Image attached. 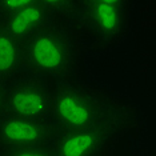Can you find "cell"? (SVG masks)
Here are the masks:
<instances>
[{
	"instance_id": "5b68a950",
	"label": "cell",
	"mask_w": 156,
	"mask_h": 156,
	"mask_svg": "<svg viewBox=\"0 0 156 156\" xmlns=\"http://www.w3.org/2000/svg\"><path fill=\"white\" fill-rule=\"evenodd\" d=\"M54 88L47 79L19 75L5 84L4 113L22 118L52 120Z\"/></svg>"
},
{
	"instance_id": "ba28073f",
	"label": "cell",
	"mask_w": 156,
	"mask_h": 156,
	"mask_svg": "<svg viewBox=\"0 0 156 156\" xmlns=\"http://www.w3.org/2000/svg\"><path fill=\"white\" fill-rule=\"evenodd\" d=\"M24 66V44L0 26V83L8 84Z\"/></svg>"
},
{
	"instance_id": "8992f818",
	"label": "cell",
	"mask_w": 156,
	"mask_h": 156,
	"mask_svg": "<svg viewBox=\"0 0 156 156\" xmlns=\"http://www.w3.org/2000/svg\"><path fill=\"white\" fill-rule=\"evenodd\" d=\"M58 132V127L52 120H37L8 113L0 116L2 150L51 145Z\"/></svg>"
},
{
	"instance_id": "7a4b0ae2",
	"label": "cell",
	"mask_w": 156,
	"mask_h": 156,
	"mask_svg": "<svg viewBox=\"0 0 156 156\" xmlns=\"http://www.w3.org/2000/svg\"><path fill=\"white\" fill-rule=\"evenodd\" d=\"M24 66L43 79L72 80L79 69L75 32L52 22L24 43Z\"/></svg>"
},
{
	"instance_id": "3957f363",
	"label": "cell",
	"mask_w": 156,
	"mask_h": 156,
	"mask_svg": "<svg viewBox=\"0 0 156 156\" xmlns=\"http://www.w3.org/2000/svg\"><path fill=\"white\" fill-rule=\"evenodd\" d=\"M75 19L81 41L88 48L104 51L126 37L131 22V3L127 0L76 2Z\"/></svg>"
},
{
	"instance_id": "9c48e42d",
	"label": "cell",
	"mask_w": 156,
	"mask_h": 156,
	"mask_svg": "<svg viewBox=\"0 0 156 156\" xmlns=\"http://www.w3.org/2000/svg\"><path fill=\"white\" fill-rule=\"evenodd\" d=\"M0 156H56V155L51 145H39V147L2 150Z\"/></svg>"
},
{
	"instance_id": "52a82bcc",
	"label": "cell",
	"mask_w": 156,
	"mask_h": 156,
	"mask_svg": "<svg viewBox=\"0 0 156 156\" xmlns=\"http://www.w3.org/2000/svg\"><path fill=\"white\" fill-rule=\"evenodd\" d=\"M55 17H58L55 2L30 0L19 11L0 16V26L24 44L35 34L55 22Z\"/></svg>"
},
{
	"instance_id": "277c9868",
	"label": "cell",
	"mask_w": 156,
	"mask_h": 156,
	"mask_svg": "<svg viewBox=\"0 0 156 156\" xmlns=\"http://www.w3.org/2000/svg\"><path fill=\"white\" fill-rule=\"evenodd\" d=\"M131 126L129 111L77 131H59L51 147L56 156H103Z\"/></svg>"
},
{
	"instance_id": "30bf717a",
	"label": "cell",
	"mask_w": 156,
	"mask_h": 156,
	"mask_svg": "<svg viewBox=\"0 0 156 156\" xmlns=\"http://www.w3.org/2000/svg\"><path fill=\"white\" fill-rule=\"evenodd\" d=\"M4 95H5V84L0 83V116L4 113Z\"/></svg>"
},
{
	"instance_id": "6da1fadb",
	"label": "cell",
	"mask_w": 156,
	"mask_h": 156,
	"mask_svg": "<svg viewBox=\"0 0 156 156\" xmlns=\"http://www.w3.org/2000/svg\"><path fill=\"white\" fill-rule=\"evenodd\" d=\"M127 111V107L80 80H64L54 88L52 122L59 131L90 128Z\"/></svg>"
}]
</instances>
